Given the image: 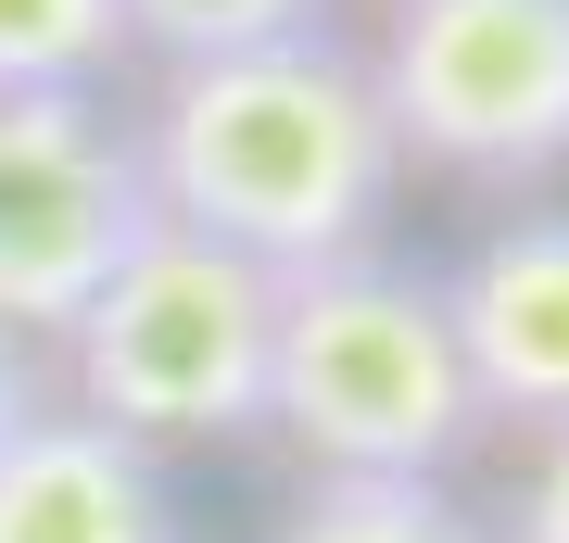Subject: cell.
Returning <instances> with one entry per match:
<instances>
[{"label":"cell","mask_w":569,"mask_h":543,"mask_svg":"<svg viewBox=\"0 0 569 543\" xmlns=\"http://www.w3.org/2000/svg\"><path fill=\"white\" fill-rule=\"evenodd\" d=\"M367 77L392 152H430L456 178L569 164V0H406Z\"/></svg>","instance_id":"4"},{"label":"cell","mask_w":569,"mask_h":543,"mask_svg":"<svg viewBox=\"0 0 569 543\" xmlns=\"http://www.w3.org/2000/svg\"><path fill=\"white\" fill-rule=\"evenodd\" d=\"M127 39L164 51L190 77V63H241V51H279V39H317V0H114Z\"/></svg>","instance_id":"10"},{"label":"cell","mask_w":569,"mask_h":543,"mask_svg":"<svg viewBox=\"0 0 569 543\" xmlns=\"http://www.w3.org/2000/svg\"><path fill=\"white\" fill-rule=\"evenodd\" d=\"M0 543H178V493L127 430L39 404L0 443Z\"/></svg>","instance_id":"7"},{"label":"cell","mask_w":569,"mask_h":543,"mask_svg":"<svg viewBox=\"0 0 569 543\" xmlns=\"http://www.w3.org/2000/svg\"><path fill=\"white\" fill-rule=\"evenodd\" d=\"M266 354H279V279L190 228H152L114 265V291L63 329L77 366V418L127 443H216L266 430Z\"/></svg>","instance_id":"3"},{"label":"cell","mask_w":569,"mask_h":543,"mask_svg":"<svg viewBox=\"0 0 569 543\" xmlns=\"http://www.w3.org/2000/svg\"><path fill=\"white\" fill-rule=\"evenodd\" d=\"M39 404H51V392H39V366H26V342H0V443H13Z\"/></svg>","instance_id":"12"},{"label":"cell","mask_w":569,"mask_h":543,"mask_svg":"<svg viewBox=\"0 0 569 543\" xmlns=\"http://www.w3.org/2000/svg\"><path fill=\"white\" fill-rule=\"evenodd\" d=\"M279 543H493L443 481H317L279 519Z\"/></svg>","instance_id":"9"},{"label":"cell","mask_w":569,"mask_h":543,"mask_svg":"<svg viewBox=\"0 0 569 543\" xmlns=\"http://www.w3.org/2000/svg\"><path fill=\"white\" fill-rule=\"evenodd\" d=\"M392 114L380 77L329 39H279L241 63H190L164 77L152 127H140V178L152 215L190 228V241L266 265V279H317L380 241L392 215Z\"/></svg>","instance_id":"1"},{"label":"cell","mask_w":569,"mask_h":543,"mask_svg":"<svg viewBox=\"0 0 569 543\" xmlns=\"http://www.w3.org/2000/svg\"><path fill=\"white\" fill-rule=\"evenodd\" d=\"M443 329L468 354L481 418L569 430V215H519L443 279Z\"/></svg>","instance_id":"6"},{"label":"cell","mask_w":569,"mask_h":543,"mask_svg":"<svg viewBox=\"0 0 569 543\" xmlns=\"http://www.w3.org/2000/svg\"><path fill=\"white\" fill-rule=\"evenodd\" d=\"M152 228L140 127L102 101H0V342H63Z\"/></svg>","instance_id":"5"},{"label":"cell","mask_w":569,"mask_h":543,"mask_svg":"<svg viewBox=\"0 0 569 543\" xmlns=\"http://www.w3.org/2000/svg\"><path fill=\"white\" fill-rule=\"evenodd\" d=\"M519 543H569V430H545V455H531V493H519Z\"/></svg>","instance_id":"11"},{"label":"cell","mask_w":569,"mask_h":543,"mask_svg":"<svg viewBox=\"0 0 569 543\" xmlns=\"http://www.w3.org/2000/svg\"><path fill=\"white\" fill-rule=\"evenodd\" d=\"M127 51L114 0H0V101H89Z\"/></svg>","instance_id":"8"},{"label":"cell","mask_w":569,"mask_h":543,"mask_svg":"<svg viewBox=\"0 0 569 543\" xmlns=\"http://www.w3.org/2000/svg\"><path fill=\"white\" fill-rule=\"evenodd\" d=\"M266 430H291L329 481H443L481 430L468 354L443 329V279L342 253L279 279V354H266Z\"/></svg>","instance_id":"2"}]
</instances>
